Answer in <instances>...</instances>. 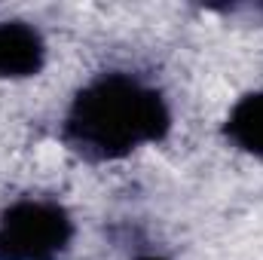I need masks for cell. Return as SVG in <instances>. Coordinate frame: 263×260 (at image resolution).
I'll return each instance as SVG.
<instances>
[{"instance_id":"6da1fadb","label":"cell","mask_w":263,"mask_h":260,"mask_svg":"<svg viewBox=\"0 0 263 260\" xmlns=\"http://www.w3.org/2000/svg\"><path fill=\"white\" fill-rule=\"evenodd\" d=\"M168 126L172 110L162 92L120 70L89 80L65 117L67 141L95 159H120L144 144H156Z\"/></svg>"},{"instance_id":"7a4b0ae2","label":"cell","mask_w":263,"mask_h":260,"mask_svg":"<svg viewBox=\"0 0 263 260\" xmlns=\"http://www.w3.org/2000/svg\"><path fill=\"white\" fill-rule=\"evenodd\" d=\"M70 236V214L59 202L18 199L0 214V260H59Z\"/></svg>"},{"instance_id":"3957f363","label":"cell","mask_w":263,"mask_h":260,"mask_svg":"<svg viewBox=\"0 0 263 260\" xmlns=\"http://www.w3.org/2000/svg\"><path fill=\"white\" fill-rule=\"evenodd\" d=\"M46 62L40 31L18 18H0V77L18 80L37 73Z\"/></svg>"},{"instance_id":"277c9868","label":"cell","mask_w":263,"mask_h":260,"mask_svg":"<svg viewBox=\"0 0 263 260\" xmlns=\"http://www.w3.org/2000/svg\"><path fill=\"white\" fill-rule=\"evenodd\" d=\"M227 135L236 147L263 156V92L245 95L233 104L227 117Z\"/></svg>"},{"instance_id":"5b68a950","label":"cell","mask_w":263,"mask_h":260,"mask_svg":"<svg viewBox=\"0 0 263 260\" xmlns=\"http://www.w3.org/2000/svg\"><path fill=\"white\" fill-rule=\"evenodd\" d=\"M141 260H165V257H156V254H153V257H141Z\"/></svg>"}]
</instances>
